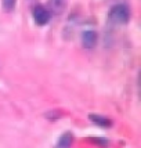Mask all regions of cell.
Instances as JSON below:
<instances>
[{"instance_id":"cell-6","label":"cell","mask_w":141,"mask_h":148,"mask_svg":"<svg viewBox=\"0 0 141 148\" xmlns=\"http://www.w3.org/2000/svg\"><path fill=\"white\" fill-rule=\"evenodd\" d=\"M73 141V137L70 133H64V134L60 137V140L57 143V148H70Z\"/></svg>"},{"instance_id":"cell-2","label":"cell","mask_w":141,"mask_h":148,"mask_svg":"<svg viewBox=\"0 0 141 148\" xmlns=\"http://www.w3.org/2000/svg\"><path fill=\"white\" fill-rule=\"evenodd\" d=\"M50 18H51V14L47 10V7L40 6V4L35 6V8H33V19L39 26L46 25L50 21Z\"/></svg>"},{"instance_id":"cell-5","label":"cell","mask_w":141,"mask_h":148,"mask_svg":"<svg viewBox=\"0 0 141 148\" xmlns=\"http://www.w3.org/2000/svg\"><path fill=\"white\" fill-rule=\"evenodd\" d=\"M89 119L93 123H94V125L100 126V127H111V126H112V122L109 121L108 118H105V116H103V115L90 114V115H89Z\"/></svg>"},{"instance_id":"cell-7","label":"cell","mask_w":141,"mask_h":148,"mask_svg":"<svg viewBox=\"0 0 141 148\" xmlns=\"http://www.w3.org/2000/svg\"><path fill=\"white\" fill-rule=\"evenodd\" d=\"M1 4H3V8L4 11L10 13L15 8V4H17V0H1Z\"/></svg>"},{"instance_id":"cell-1","label":"cell","mask_w":141,"mask_h":148,"mask_svg":"<svg viewBox=\"0 0 141 148\" xmlns=\"http://www.w3.org/2000/svg\"><path fill=\"white\" fill-rule=\"evenodd\" d=\"M109 19L116 25H125L130 19V8L127 4H116L109 11Z\"/></svg>"},{"instance_id":"cell-4","label":"cell","mask_w":141,"mask_h":148,"mask_svg":"<svg viewBox=\"0 0 141 148\" xmlns=\"http://www.w3.org/2000/svg\"><path fill=\"white\" fill-rule=\"evenodd\" d=\"M66 0H49L47 3V10L51 15H60L65 10Z\"/></svg>"},{"instance_id":"cell-3","label":"cell","mask_w":141,"mask_h":148,"mask_svg":"<svg viewBox=\"0 0 141 148\" xmlns=\"http://www.w3.org/2000/svg\"><path fill=\"white\" fill-rule=\"evenodd\" d=\"M97 42H98V35H97L96 31H84L82 33V45H83L84 49L87 50H93L97 46Z\"/></svg>"}]
</instances>
